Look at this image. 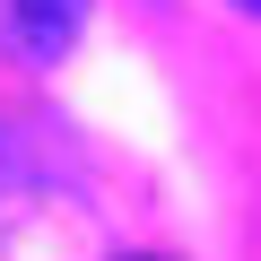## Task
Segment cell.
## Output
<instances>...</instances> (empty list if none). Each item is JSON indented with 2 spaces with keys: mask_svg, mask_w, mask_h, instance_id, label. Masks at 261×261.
<instances>
[{
  "mask_svg": "<svg viewBox=\"0 0 261 261\" xmlns=\"http://www.w3.org/2000/svg\"><path fill=\"white\" fill-rule=\"evenodd\" d=\"M87 27V0H0V44H9L18 61L53 70Z\"/></svg>",
  "mask_w": 261,
  "mask_h": 261,
  "instance_id": "cell-1",
  "label": "cell"
},
{
  "mask_svg": "<svg viewBox=\"0 0 261 261\" xmlns=\"http://www.w3.org/2000/svg\"><path fill=\"white\" fill-rule=\"evenodd\" d=\"M235 9H244V18H261V0H235Z\"/></svg>",
  "mask_w": 261,
  "mask_h": 261,
  "instance_id": "cell-2",
  "label": "cell"
}]
</instances>
